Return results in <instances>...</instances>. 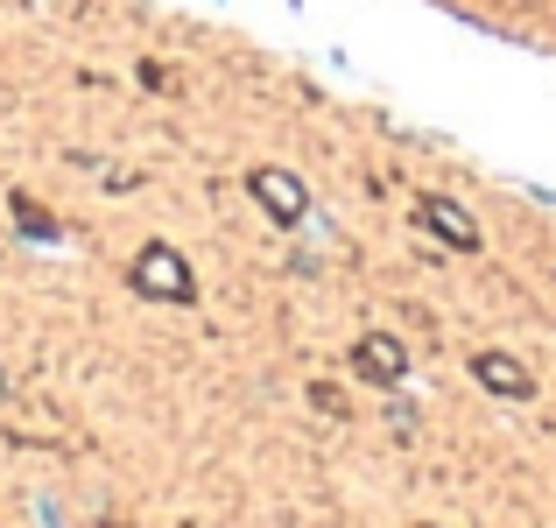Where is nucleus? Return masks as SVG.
<instances>
[{
  "instance_id": "1",
  "label": "nucleus",
  "mask_w": 556,
  "mask_h": 528,
  "mask_svg": "<svg viewBox=\"0 0 556 528\" xmlns=\"http://www.w3.org/2000/svg\"><path fill=\"white\" fill-rule=\"evenodd\" d=\"M127 282H135L141 297H155V303H190V297H198V275H190V261L177 254V247H163V240H149V247L135 254Z\"/></svg>"
},
{
  "instance_id": "2",
  "label": "nucleus",
  "mask_w": 556,
  "mask_h": 528,
  "mask_svg": "<svg viewBox=\"0 0 556 528\" xmlns=\"http://www.w3.org/2000/svg\"><path fill=\"white\" fill-rule=\"evenodd\" d=\"M247 190H254V204L275 218V226H303V212H311V198H303V184L289 169H254Z\"/></svg>"
},
{
  "instance_id": "3",
  "label": "nucleus",
  "mask_w": 556,
  "mask_h": 528,
  "mask_svg": "<svg viewBox=\"0 0 556 528\" xmlns=\"http://www.w3.org/2000/svg\"><path fill=\"white\" fill-rule=\"evenodd\" d=\"M353 374H359V380H380V388H394V380L408 374L402 339H388V331H367V339L353 345Z\"/></svg>"
},
{
  "instance_id": "4",
  "label": "nucleus",
  "mask_w": 556,
  "mask_h": 528,
  "mask_svg": "<svg viewBox=\"0 0 556 528\" xmlns=\"http://www.w3.org/2000/svg\"><path fill=\"white\" fill-rule=\"evenodd\" d=\"M416 218H422V232H437V240L458 247V254H472V247H479V226H472V218H465L451 198H422V204H416Z\"/></svg>"
},
{
  "instance_id": "5",
  "label": "nucleus",
  "mask_w": 556,
  "mask_h": 528,
  "mask_svg": "<svg viewBox=\"0 0 556 528\" xmlns=\"http://www.w3.org/2000/svg\"><path fill=\"white\" fill-rule=\"evenodd\" d=\"M472 374H479V388L507 394V402H529V394H535L529 366H521V360H507V352H479V360H472Z\"/></svg>"
},
{
  "instance_id": "6",
  "label": "nucleus",
  "mask_w": 556,
  "mask_h": 528,
  "mask_svg": "<svg viewBox=\"0 0 556 528\" xmlns=\"http://www.w3.org/2000/svg\"><path fill=\"white\" fill-rule=\"evenodd\" d=\"M0 394H8V374H0Z\"/></svg>"
},
{
  "instance_id": "7",
  "label": "nucleus",
  "mask_w": 556,
  "mask_h": 528,
  "mask_svg": "<svg viewBox=\"0 0 556 528\" xmlns=\"http://www.w3.org/2000/svg\"><path fill=\"white\" fill-rule=\"evenodd\" d=\"M416 528H430V521H416Z\"/></svg>"
}]
</instances>
